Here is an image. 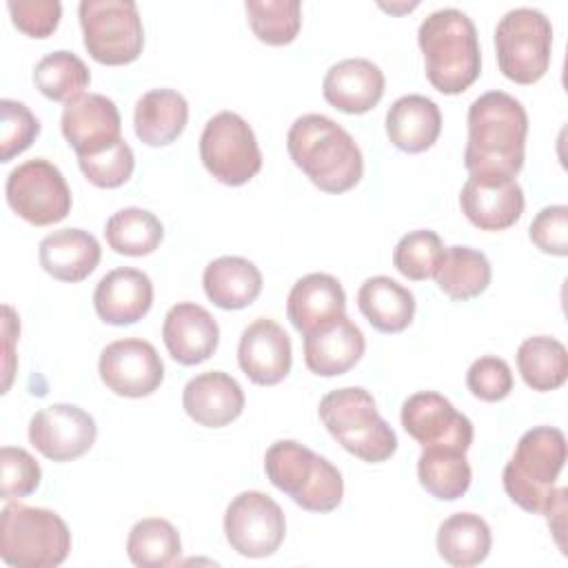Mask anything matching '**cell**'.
Wrapping results in <instances>:
<instances>
[{
  "instance_id": "cell-14",
  "label": "cell",
  "mask_w": 568,
  "mask_h": 568,
  "mask_svg": "<svg viewBox=\"0 0 568 568\" xmlns=\"http://www.w3.org/2000/svg\"><path fill=\"white\" fill-rule=\"evenodd\" d=\"M402 426L404 430L426 446H444L466 453L473 444L475 428L473 422L459 413L450 399L435 390L413 393L402 404Z\"/></svg>"
},
{
  "instance_id": "cell-26",
  "label": "cell",
  "mask_w": 568,
  "mask_h": 568,
  "mask_svg": "<svg viewBox=\"0 0 568 568\" xmlns=\"http://www.w3.org/2000/svg\"><path fill=\"white\" fill-rule=\"evenodd\" d=\"M439 133V106L422 93L402 95L386 111V135L399 151L422 153L437 142Z\"/></svg>"
},
{
  "instance_id": "cell-39",
  "label": "cell",
  "mask_w": 568,
  "mask_h": 568,
  "mask_svg": "<svg viewBox=\"0 0 568 568\" xmlns=\"http://www.w3.org/2000/svg\"><path fill=\"white\" fill-rule=\"evenodd\" d=\"M78 164L91 184L100 189H115L131 178L135 169V155L129 142L122 138L100 153L78 158Z\"/></svg>"
},
{
  "instance_id": "cell-34",
  "label": "cell",
  "mask_w": 568,
  "mask_h": 568,
  "mask_svg": "<svg viewBox=\"0 0 568 568\" xmlns=\"http://www.w3.org/2000/svg\"><path fill=\"white\" fill-rule=\"evenodd\" d=\"M104 237L115 253L142 257L160 246L164 226L155 213L140 206H126L106 220Z\"/></svg>"
},
{
  "instance_id": "cell-8",
  "label": "cell",
  "mask_w": 568,
  "mask_h": 568,
  "mask_svg": "<svg viewBox=\"0 0 568 568\" xmlns=\"http://www.w3.org/2000/svg\"><path fill=\"white\" fill-rule=\"evenodd\" d=\"M552 24L539 9L515 7L495 27V51L499 71L517 82L532 84L550 67Z\"/></svg>"
},
{
  "instance_id": "cell-42",
  "label": "cell",
  "mask_w": 568,
  "mask_h": 568,
  "mask_svg": "<svg viewBox=\"0 0 568 568\" xmlns=\"http://www.w3.org/2000/svg\"><path fill=\"white\" fill-rule=\"evenodd\" d=\"M468 390L484 402H501L513 390V371L506 359L497 355H484L468 366Z\"/></svg>"
},
{
  "instance_id": "cell-13",
  "label": "cell",
  "mask_w": 568,
  "mask_h": 568,
  "mask_svg": "<svg viewBox=\"0 0 568 568\" xmlns=\"http://www.w3.org/2000/svg\"><path fill=\"white\" fill-rule=\"evenodd\" d=\"M98 373L102 384L115 395L146 397L160 388L164 364L151 342L142 337H124L102 348Z\"/></svg>"
},
{
  "instance_id": "cell-24",
  "label": "cell",
  "mask_w": 568,
  "mask_h": 568,
  "mask_svg": "<svg viewBox=\"0 0 568 568\" xmlns=\"http://www.w3.org/2000/svg\"><path fill=\"white\" fill-rule=\"evenodd\" d=\"M346 313V293L337 277L328 273H308L288 291L286 315L295 331H308Z\"/></svg>"
},
{
  "instance_id": "cell-40",
  "label": "cell",
  "mask_w": 568,
  "mask_h": 568,
  "mask_svg": "<svg viewBox=\"0 0 568 568\" xmlns=\"http://www.w3.org/2000/svg\"><path fill=\"white\" fill-rule=\"evenodd\" d=\"M0 160L9 162L27 151L40 133V120L18 100H0Z\"/></svg>"
},
{
  "instance_id": "cell-6",
  "label": "cell",
  "mask_w": 568,
  "mask_h": 568,
  "mask_svg": "<svg viewBox=\"0 0 568 568\" xmlns=\"http://www.w3.org/2000/svg\"><path fill=\"white\" fill-rule=\"evenodd\" d=\"M264 473L304 510L331 513L342 504L344 479L337 466L295 439H280L268 446Z\"/></svg>"
},
{
  "instance_id": "cell-20",
  "label": "cell",
  "mask_w": 568,
  "mask_h": 568,
  "mask_svg": "<svg viewBox=\"0 0 568 568\" xmlns=\"http://www.w3.org/2000/svg\"><path fill=\"white\" fill-rule=\"evenodd\" d=\"M364 348V333L346 313L304 335L306 368L320 377L351 371L362 359Z\"/></svg>"
},
{
  "instance_id": "cell-19",
  "label": "cell",
  "mask_w": 568,
  "mask_h": 568,
  "mask_svg": "<svg viewBox=\"0 0 568 568\" xmlns=\"http://www.w3.org/2000/svg\"><path fill=\"white\" fill-rule=\"evenodd\" d=\"M162 339L178 364L195 366L215 353L220 344V326L204 306L195 302H178L164 315Z\"/></svg>"
},
{
  "instance_id": "cell-43",
  "label": "cell",
  "mask_w": 568,
  "mask_h": 568,
  "mask_svg": "<svg viewBox=\"0 0 568 568\" xmlns=\"http://www.w3.org/2000/svg\"><path fill=\"white\" fill-rule=\"evenodd\" d=\"M530 242L548 255H568V206L550 204L544 206L530 222Z\"/></svg>"
},
{
  "instance_id": "cell-11",
  "label": "cell",
  "mask_w": 568,
  "mask_h": 568,
  "mask_svg": "<svg viewBox=\"0 0 568 568\" xmlns=\"http://www.w3.org/2000/svg\"><path fill=\"white\" fill-rule=\"evenodd\" d=\"M11 211L33 226H49L71 211V189L62 171L44 158L13 166L4 184Z\"/></svg>"
},
{
  "instance_id": "cell-4",
  "label": "cell",
  "mask_w": 568,
  "mask_h": 568,
  "mask_svg": "<svg viewBox=\"0 0 568 568\" xmlns=\"http://www.w3.org/2000/svg\"><path fill=\"white\" fill-rule=\"evenodd\" d=\"M566 464V435L555 426L526 430L504 466V490L524 510L546 515L557 497L555 484Z\"/></svg>"
},
{
  "instance_id": "cell-38",
  "label": "cell",
  "mask_w": 568,
  "mask_h": 568,
  "mask_svg": "<svg viewBox=\"0 0 568 568\" xmlns=\"http://www.w3.org/2000/svg\"><path fill=\"white\" fill-rule=\"evenodd\" d=\"M444 257V242L430 229H417L395 244L393 264L408 280H428L435 277L437 266Z\"/></svg>"
},
{
  "instance_id": "cell-12",
  "label": "cell",
  "mask_w": 568,
  "mask_h": 568,
  "mask_svg": "<svg viewBox=\"0 0 568 568\" xmlns=\"http://www.w3.org/2000/svg\"><path fill=\"white\" fill-rule=\"evenodd\" d=\"M224 535L237 555L262 559L273 555L284 541L286 519L271 495L244 490L226 506Z\"/></svg>"
},
{
  "instance_id": "cell-33",
  "label": "cell",
  "mask_w": 568,
  "mask_h": 568,
  "mask_svg": "<svg viewBox=\"0 0 568 568\" xmlns=\"http://www.w3.org/2000/svg\"><path fill=\"white\" fill-rule=\"evenodd\" d=\"M517 368L528 388L555 390L568 377V351L550 335L528 337L517 348Z\"/></svg>"
},
{
  "instance_id": "cell-16",
  "label": "cell",
  "mask_w": 568,
  "mask_h": 568,
  "mask_svg": "<svg viewBox=\"0 0 568 568\" xmlns=\"http://www.w3.org/2000/svg\"><path fill=\"white\" fill-rule=\"evenodd\" d=\"M62 135L78 158L100 153L122 140V118L115 102L102 93H84L64 104Z\"/></svg>"
},
{
  "instance_id": "cell-18",
  "label": "cell",
  "mask_w": 568,
  "mask_h": 568,
  "mask_svg": "<svg viewBox=\"0 0 568 568\" xmlns=\"http://www.w3.org/2000/svg\"><path fill=\"white\" fill-rule=\"evenodd\" d=\"M237 364L253 384H280L293 364L291 337L275 320L257 317L240 335Z\"/></svg>"
},
{
  "instance_id": "cell-15",
  "label": "cell",
  "mask_w": 568,
  "mask_h": 568,
  "mask_svg": "<svg viewBox=\"0 0 568 568\" xmlns=\"http://www.w3.org/2000/svg\"><path fill=\"white\" fill-rule=\"evenodd\" d=\"M95 419L75 404H51L29 422V442L51 462L82 457L95 444Z\"/></svg>"
},
{
  "instance_id": "cell-36",
  "label": "cell",
  "mask_w": 568,
  "mask_h": 568,
  "mask_svg": "<svg viewBox=\"0 0 568 568\" xmlns=\"http://www.w3.org/2000/svg\"><path fill=\"white\" fill-rule=\"evenodd\" d=\"M180 552V532L162 517H144L129 530L126 555L140 568H166L178 561Z\"/></svg>"
},
{
  "instance_id": "cell-44",
  "label": "cell",
  "mask_w": 568,
  "mask_h": 568,
  "mask_svg": "<svg viewBox=\"0 0 568 568\" xmlns=\"http://www.w3.org/2000/svg\"><path fill=\"white\" fill-rule=\"evenodd\" d=\"M13 24L29 38H49L62 18L60 0H9Z\"/></svg>"
},
{
  "instance_id": "cell-10",
  "label": "cell",
  "mask_w": 568,
  "mask_h": 568,
  "mask_svg": "<svg viewBox=\"0 0 568 568\" xmlns=\"http://www.w3.org/2000/svg\"><path fill=\"white\" fill-rule=\"evenodd\" d=\"M200 158L206 171L226 186H242L262 169V151L251 124L233 113H215L202 129Z\"/></svg>"
},
{
  "instance_id": "cell-37",
  "label": "cell",
  "mask_w": 568,
  "mask_h": 568,
  "mask_svg": "<svg viewBox=\"0 0 568 568\" xmlns=\"http://www.w3.org/2000/svg\"><path fill=\"white\" fill-rule=\"evenodd\" d=\"M253 33L273 47L295 40L302 27L300 0H246L244 2Z\"/></svg>"
},
{
  "instance_id": "cell-23",
  "label": "cell",
  "mask_w": 568,
  "mask_h": 568,
  "mask_svg": "<svg viewBox=\"0 0 568 568\" xmlns=\"http://www.w3.org/2000/svg\"><path fill=\"white\" fill-rule=\"evenodd\" d=\"M186 415L206 428H222L244 410V390L224 371H206L191 377L182 390Z\"/></svg>"
},
{
  "instance_id": "cell-21",
  "label": "cell",
  "mask_w": 568,
  "mask_h": 568,
  "mask_svg": "<svg viewBox=\"0 0 568 568\" xmlns=\"http://www.w3.org/2000/svg\"><path fill=\"white\" fill-rule=\"evenodd\" d=\"M384 71L366 58H344L328 67L322 93L342 113L359 115L371 111L384 95Z\"/></svg>"
},
{
  "instance_id": "cell-3",
  "label": "cell",
  "mask_w": 568,
  "mask_h": 568,
  "mask_svg": "<svg viewBox=\"0 0 568 568\" xmlns=\"http://www.w3.org/2000/svg\"><path fill=\"white\" fill-rule=\"evenodd\" d=\"M417 42L424 53L426 78L439 93H462L479 78L477 29L462 9L442 7L430 11L417 29Z\"/></svg>"
},
{
  "instance_id": "cell-45",
  "label": "cell",
  "mask_w": 568,
  "mask_h": 568,
  "mask_svg": "<svg viewBox=\"0 0 568 568\" xmlns=\"http://www.w3.org/2000/svg\"><path fill=\"white\" fill-rule=\"evenodd\" d=\"M2 311H4L2 333H4V390H7L11 384V377H13V342H16V335L20 333V324H18V317L11 306L4 304Z\"/></svg>"
},
{
  "instance_id": "cell-22",
  "label": "cell",
  "mask_w": 568,
  "mask_h": 568,
  "mask_svg": "<svg viewBox=\"0 0 568 568\" xmlns=\"http://www.w3.org/2000/svg\"><path fill=\"white\" fill-rule=\"evenodd\" d=\"M153 304V282L144 271L120 266L100 277L93 308L104 324L126 326L142 320Z\"/></svg>"
},
{
  "instance_id": "cell-27",
  "label": "cell",
  "mask_w": 568,
  "mask_h": 568,
  "mask_svg": "<svg viewBox=\"0 0 568 568\" xmlns=\"http://www.w3.org/2000/svg\"><path fill=\"white\" fill-rule=\"evenodd\" d=\"M202 286L215 306L240 311L253 304L262 293V273L246 257L222 255L206 264Z\"/></svg>"
},
{
  "instance_id": "cell-1",
  "label": "cell",
  "mask_w": 568,
  "mask_h": 568,
  "mask_svg": "<svg viewBox=\"0 0 568 568\" xmlns=\"http://www.w3.org/2000/svg\"><path fill=\"white\" fill-rule=\"evenodd\" d=\"M528 115L506 91H486L468 106V142L464 166L470 175L515 178L526 158Z\"/></svg>"
},
{
  "instance_id": "cell-7",
  "label": "cell",
  "mask_w": 568,
  "mask_h": 568,
  "mask_svg": "<svg viewBox=\"0 0 568 568\" xmlns=\"http://www.w3.org/2000/svg\"><path fill=\"white\" fill-rule=\"evenodd\" d=\"M71 550L64 519L49 508L9 501L0 513V557L13 568H53Z\"/></svg>"
},
{
  "instance_id": "cell-9",
  "label": "cell",
  "mask_w": 568,
  "mask_h": 568,
  "mask_svg": "<svg viewBox=\"0 0 568 568\" xmlns=\"http://www.w3.org/2000/svg\"><path fill=\"white\" fill-rule=\"evenodd\" d=\"M78 18L89 55L100 64H129L144 47V27L133 0H82Z\"/></svg>"
},
{
  "instance_id": "cell-25",
  "label": "cell",
  "mask_w": 568,
  "mask_h": 568,
  "mask_svg": "<svg viewBox=\"0 0 568 568\" xmlns=\"http://www.w3.org/2000/svg\"><path fill=\"white\" fill-rule=\"evenodd\" d=\"M40 266L60 282H82L100 264V242L84 229H60L40 240Z\"/></svg>"
},
{
  "instance_id": "cell-31",
  "label": "cell",
  "mask_w": 568,
  "mask_h": 568,
  "mask_svg": "<svg viewBox=\"0 0 568 568\" xmlns=\"http://www.w3.org/2000/svg\"><path fill=\"white\" fill-rule=\"evenodd\" d=\"M493 277L488 257L473 246H448L437 266L435 280L442 293L450 300L466 302L481 295Z\"/></svg>"
},
{
  "instance_id": "cell-32",
  "label": "cell",
  "mask_w": 568,
  "mask_h": 568,
  "mask_svg": "<svg viewBox=\"0 0 568 568\" xmlns=\"http://www.w3.org/2000/svg\"><path fill=\"white\" fill-rule=\"evenodd\" d=\"M419 484L442 501H455L470 488L473 470L466 453L444 446H426L417 459Z\"/></svg>"
},
{
  "instance_id": "cell-35",
  "label": "cell",
  "mask_w": 568,
  "mask_h": 568,
  "mask_svg": "<svg viewBox=\"0 0 568 568\" xmlns=\"http://www.w3.org/2000/svg\"><path fill=\"white\" fill-rule=\"evenodd\" d=\"M91 82L89 67L73 51H51L33 69V84L53 102H73Z\"/></svg>"
},
{
  "instance_id": "cell-2",
  "label": "cell",
  "mask_w": 568,
  "mask_h": 568,
  "mask_svg": "<svg viewBox=\"0 0 568 568\" xmlns=\"http://www.w3.org/2000/svg\"><path fill=\"white\" fill-rule=\"evenodd\" d=\"M286 149L295 166L326 193H344L364 175L357 142L328 115H300L288 129Z\"/></svg>"
},
{
  "instance_id": "cell-5",
  "label": "cell",
  "mask_w": 568,
  "mask_h": 568,
  "mask_svg": "<svg viewBox=\"0 0 568 568\" xmlns=\"http://www.w3.org/2000/svg\"><path fill=\"white\" fill-rule=\"evenodd\" d=\"M320 419L333 439L368 464L386 462L397 450V435L377 413L373 395L362 386H344L320 399Z\"/></svg>"
},
{
  "instance_id": "cell-41",
  "label": "cell",
  "mask_w": 568,
  "mask_h": 568,
  "mask_svg": "<svg viewBox=\"0 0 568 568\" xmlns=\"http://www.w3.org/2000/svg\"><path fill=\"white\" fill-rule=\"evenodd\" d=\"M40 464L20 446L0 448V497L11 501L31 495L40 486Z\"/></svg>"
},
{
  "instance_id": "cell-29",
  "label": "cell",
  "mask_w": 568,
  "mask_h": 568,
  "mask_svg": "<svg viewBox=\"0 0 568 568\" xmlns=\"http://www.w3.org/2000/svg\"><path fill=\"white\" fill-rule=\"evenodd\" d=\"M357 306L379 333H399L415 315L413 293L388 275L366 277L357 291Z\"/></svg>"
},
{
  "instance_id": "cell-17",
  "label": "cell",
  "mask_w": 568,
  "mask_h": 568,
  "mask_svg": "<svg viewBox=\"0 0 568 568\" xmlns=\"http://www.w3.org/2000/svg\"><path fill=\"white\" fill-rule=\"evenodd\" d=\"M459 206L477 229L504 231L521 217L526 200L515 178L470 175L459 191Z\"/></svg>"
},
{
  "instance_id": "cell-28",
  "label": "cell",
  "mask_w": 568,
  "mask_h": 568,
  "mask_svg": "<svg viewBox=\"0 0 568 568\" xmlns=\"http://www.w3.org/2000/svg\"><path fill=\"white\" fill-rule=\"evenodd\" d=\"M189 122V102L175 89H151L140 95L133 111L135 135L149 146L175 142Z\"/></svg>"
},
{
  "instance_id": "cell-30",
  "label": "cell",
  "mask_w": 568,
  "mask_h": 568,
  "mask_svg": "<svg viewBox=\"0 0 568 568\" xmlns=\"http://www.w3.org/2000/svg\"><path fill=\"white\" fill-rule=\"evenodd\" d=\"M493 546L490 526L475 513H455L439 524L437 552L455 568L481 564Z\"/></svg>"
}]
</instances>
